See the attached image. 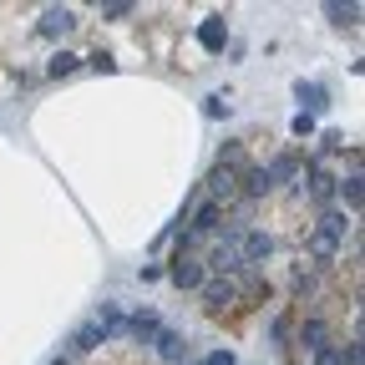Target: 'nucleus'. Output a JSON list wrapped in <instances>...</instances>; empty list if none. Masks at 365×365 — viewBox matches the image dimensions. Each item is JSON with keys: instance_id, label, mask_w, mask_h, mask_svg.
Here are the masks:
<instances>
[{"instance_id": "obj_24", "label": "nucleus", "mask_w": 365, "mask_h": 365, "mask_svg": "<svg viewBox=\"0 0 365 365\" xmlns=\"http://www.w3.org/2000/svg\"><path fill=\"white\" fill-rule=\"evenodd\" d=\"M294 294H314V269H294Z\"/></svg>"}, {"instance_id": "obj_18", "label": "nucleus", "mask_w": 365, "mask_h": 365, "mask_svg": "<svg viewBox=\"0 0 365 365\" xmlns=\"http://www.w3.org/2000/svg\"><path fill=\"white\" fill-rule=\"evenodd\" d=\"M239 178H244V193H249V198H264V193H274V182H269V173H264V168H244Z\"/></svg>"}, {"instance_id": "obj_9", "label": "nucleus", "mask_w": 365, "mask_h": 365, "mask_svg": "<svg viewBox=\"0 0 365 365\" xmlns=\"http://www.w3.org/2000/svg\"><path fill=\"white\" fill-rule=\"evenodd\" d=\"M304 249H309V259H314V264H335V259H340V244H335L330 234H319V228H309Z\"/></svg>"}, {"instance_id": "obj_4", "label": "nucleus", "mask_w": 365, "mask_h": 365, "mask_svg": "<svg viewBox=\"0 0 365 365\" xmlns=\"http://www.w3.org/2000/svg\"><path fill=\"white\" fill-rule=\"evenodd\" d=\"M294 97H299V112H304V117L330 112V91L319 86V81H294Z\"/></svg>"}, {"instance_id": "obj_5", "label": "nucleus", "mask_w": 365, "mask_h": 365, "mask_svg": "<svg viewBox=\"0 0 365 365\" xmlns=\"http://www.w3.org/2000/svg\"><path fill=\"white\" fill-rule=\"evenodd\" d=\"M198 46H203L208 56H218L223 46H228V21H223V16H208V21L198 26Z\"/></svg>"}, {"instance_id": "obj_29", "label": "nucleus", "mask_w": 365, "mask_h": 365, "mask_svg": "<svg viewBox=\"0 0 365 365\" xmlns=\"http://www.w3.org/2000/svg\"><path fill=\"white\" fill-rule=\"evenodd\" d=\"M203 112H208V117H223V112H228V102H223V97H208V102H203Z\"/></svg>"}, {"instance_id": "obj_11", "label": "nucleus", "mask_w": 365, "mask_h": 365, "mask_svg": "<svg viewBox=\"0 0 365 365\" xmlns=\"http://www.w3.org/2000/svg\"><path fill=\"white\" fill-rule=\"evenodd\" d=\"M234 188H239V173L213 168V178H208V203H228V198H234Z\"/></svg>"}, {"instance_id": "obj_14", "label": "nucleus", "mask_w": 365, "mask_h": 365, "mask_svg": "<svg viewBox=\"0 0 365 365\" xmlns=\"http://www.w3.org/2000/svg\"><path fill=\"white\" fill-rule=\"evenodd\" d=\"M127 330H132V340H143V345H148V340H158L163 325H158V314H153V309H137V314L127 319Z\"/></svg>"}, {"instance_id": "obj_26", "label": "nucleus", "mask_w": 365, "mask_h": 365, "mask_svg": "<svg viewBox=\"0 0 365 365\" xmlns=\"http://www.w3.org/2000/svg\"><path fill=\"white\" fill-rule=\"evenodd\" d=\"M102 16H107V21H127V16H132V6H127V0H107Z\"/></svg>"}, {"instance_id": "obj_27", "label": "nucleus", "mask_w": 365, "mask_h": 365, "mask_svg": "<svg viewBox=\"0 0 365 365\" xmlns=\"http://www.w3.org/2000/svg\"><path fill=\"white\" fill-rule=\"evenodd\" d=\"M289 132H294V137H309V132H314V117H304V112H294V122H289Z\"/></svg>"}, {"instance_id": "obj_6", "label": "nucleus", "mask_w": 365, "mask_h": 365, "mask_svg": "<svg viewBox=\"0 0 365 365\" xmlns=\"http://www.w3.org/2000/svg\"><path fill=\"white\" fill-rule=\"evenodd\" d=\"M198 299H203L208 309H223V304H234V279H213V274H208V279L198 284Z\"/></svg>"}, {"instance_id": "obj_7", "label": "nucleus", "mask_w": 365, "mask_h": 365, "mask_svg": "<svg viewBox=\"0 0 365 365\" xmlns=\"http://www.w3.org/2000/svg\"><path fill=\"white\" fill-rule=\"evenodd\" d=\"M264 173H269V182H274V188H279V182H294V178L304 173V163H299V153H279V158H274Z\"/></svg>"}, {"instance_id": "obj_1", "label": "nucleus", "mask_w": 365, "mask_h": 365, "mask_svg": "<svg viewBox=\"0 0 365 365\" xmlns=\"http://www.w3.org/2000/svg\"><path fill=\"white\" fill-rule=\"evenodd\" d=\"M234 254H239V264H244V269H259V264L274 254V239L264 234V228H244V234L234 239Z\"/></svg>"}, {"instance_id": "obj_15", "label": "nucleus", "mask_w": 365, "mask_h": 365, "mask_svg": "<svg viewBox=\"0 0 365 365\" xmlns=\"http://www.w3.org/2000/svg\"><path fill=\"white\" fill-rule=\"evenodd\" d=\"M335 193H340V198H345V208L355 213V208L365 203V178H360V173H350V178H340V182H335Z\"/></svg>"}, {"instance_id": "obj_30", "label": "nucleus", "mask_w": 365, "mask_h": 365, "mask_svg": "<svg viewBox=\"0 0 365 365\" xmlns=\"http://www.w3.org/2000/svg\"><path fill=\"white\" fill-rule=\"evenodd\" d=\"M51 365H71V360H66V355H61V360H51Z\"/></svg>"}, {"instance_id": "obj_28", "label": "nucleus", "mask_w": 365, "mask_h": 365, "mask_svg": "<svg viewBox=\"0 0 365 365\" xmlns=\"http://www.w3.org/2000/svg\"><path fill=\"white\" fill-rule=\"evenodd\" d=\"M203 365H239V360H234V350H213Z\"/></svg>"}, {"instance_id": "obj_25", "label": "nucleus", "mask_w": 365, "mask_h": 365, "mask_svg": "<svg viewBox=\"0 0 365 365\" xmlns=\"http://www.w3.org/2000/svg\"><path fill=\"white\" fill-rule=\"evenodd\" d=\"M340 360H345V365H365V350H360V335H355L350 345H340Z\"/></svg>"}, {"instance_id": "obj_17", "label": "nucleus", "mask_w": 365, "mask_h": 365, "mask_svg": "<svg viewBox=\"0 0 365 365\" xmlns=\"http://www.w3.org/2000/svg\"><path fill=\"white\" fill-rule=\"evenodd\" d=\"M218 218H223V203H198V213H193V239L198 234H208V228H218Z\"/></svg>"}, {"instance_id": "obj_19", "label": "nucleus", "mask_w": 365, "mask_h": 365, "mask_svg": "<svg viewBox=\"0 0 365 365\" xmlns=\"http://www.w3.org/2000/svg\"><path fill=\"white\" fill-rule=\"evenodd\" d=\"M325 16H330L335 26H355V21H360V6H355V0H350V6H340V0H330V6H325Z\"/></svg>"}, {"instance_id": "obj_20", "label": "nucleus", "mask_w": 365, "mask_h": 365, "mask_svg": "<svg viewBox=\"0 0 365 365\" xmlns=\"http://www.w3.org/2000/svg\"><path fill=\"white\" fill-rule=\"evenodd\" d=\"M289 335H294V319H289V314H274V325H269V340L289 350Z\"/></svg>"}, {"instance_id": "obj_8", "label": "nucleus", "mask_w": 365, "mask_h": 365, "mask_svg": "<svg viewBox=\"0 0 365 365\" xmlns=\"http://www.w3.org/2000/svg\"><path fill=\"white\" fill-rule=\"evenodd\" d=\"M97 345H107V330L97 325V319H86V325H81V330L71 335V355H91Z\"/></svg>"}, {"instance_id": "obj_13", "label": "nucleus", "mask_w": 365, "mask_h": 365, "mask_svg": "<svg viewBox=\"0 0 365 365\" xmlns=\"http://www.w3.org/2000/svg\"><path fill=\"white\" fill-rule=\"evenodd\" d=\"M294 335H299V345H304V350H319V345L330 340V330H325V319H319V314H304Z\"/></svg>"}, {"instance_id": "obj_10", "label": "nucleus", "mask_w": 365, "mask_h": 365, "mask_svg": "<svg viewBox=\"0 0 365 365\" xmlns=\"http://www.w3.org/2000/svg\"><path fill=\"white\" fill-rule=\"evenodd\" d=\"M304 173H309V198H314V203H330V198H335V182H340V178H330V173L319 168V163H309Z\"/></svg>"}, {"instance_id": "obj_21", "label": "nucleus", "mask_w": 365, "mask_h": 365, "mask_svg": "<svg viewBox=\"0 0 365 365\" xmlns=\"http://www.w3.org/2000/svg\"><path fill=\"white\" fill-rule=\"evenodd\" d=\"M76 66H81V56H71V51H56L51 56V76H71Z\"/></svg>"}, {"instance_id": "obj_2", "label": "nucleus", "mask_w": 365, "mask_h": 365, "mask_svg": "<svg viewBox=\"0 0 365 365\" xmlns=\"http://www.w3.org/2000/svg\"><path fill=\"white\" fill-rule=\"evenodd\" d=\"M76 26H81V21H76V11H66V6H51V11L41 16V26H36V31H41L46 41H66Z\"/></svg>"}, {"instance_id": "obj_3", "label": "nucleus", "mask_w": 365, "mask_h": 365, "mask_svg": "<svg viewBox=\"0 0 365 365\" xmlns=\"http://www.w3.org/2000/svg\"><path fill=\"white\" fill-rule=\"evenodd\" d=\"M168 279L178 284V289H198L208 274H203V264L198 259H188V254H173V264H168Z\"/></svg>"}, {"instance_id": "obj_22", "label": "nucleus", "mask_w": 365, "mask_h": 365, "mask_svg": "<svg viewBox=\"0 0 365 365\" xmlns=\"http://www.w3.org/2000/svg\"><path fill=\"white\" fill-rule=\"evenodd\" d=\"M86 66H91V71H102V76H112V71H117L112 51H91V56H86Z\"/></svg>"}, {"instance_id": "obj_23", "label": "nucleus", "mask_w": 365, "mask_h": 365, "mask_svg": "<svg viewBox=\"0 0 365 365\" xmlns=\"http://www.w3.org/2000/svg\"><path fill=\"white\" fill-rule=\"evenodd\" d=\"M314 365H345V360H340V345H335V340H325V345L314 350Z\"/></svg>"}, {"instance_id": "obj_16", "label": "nucleus", "mask_w": 365, "mask_h": 365, "mask_svg": "<svg viewBox=\"0 0 365 365\" xmlns=\"http://www.w3.org/2000/svg\"><path fill=\"white\" fill-rule=\"evenodd\" d=\"M314 228H319V234H330V239L340 244V239H345V228H350V213H340V208H325Z\"/></svg>"}, {"instance_id": "obj_31", "label": "nucleus", "mask_w": 365, "mask_h": 365, "mask_svg": "<svg viewBox=\"0 0 365 365\" xmlns=\"http://www.w3.org/2000/svg\"><path fill=\"white\" fill-rule=\"evenodd\" d=\"M193 365H203V360H193Z\"/></svg>"}, {"instance_id": "obj_12", "label": "nucleus", "mask_w": 365, "mask_h": 365, "mask_svg": "<svg viewBox=\"0 0 365 365\" xmlns=\"http://www.w3.org/2000/svg\"><path fill=\"white\" fill-rule=\"evenodd\" d=\"M153 345H158V355H163V360H173V365L188 360V340H182L178 330H158V340H153Z\"/></svg>"}]
</instances>
